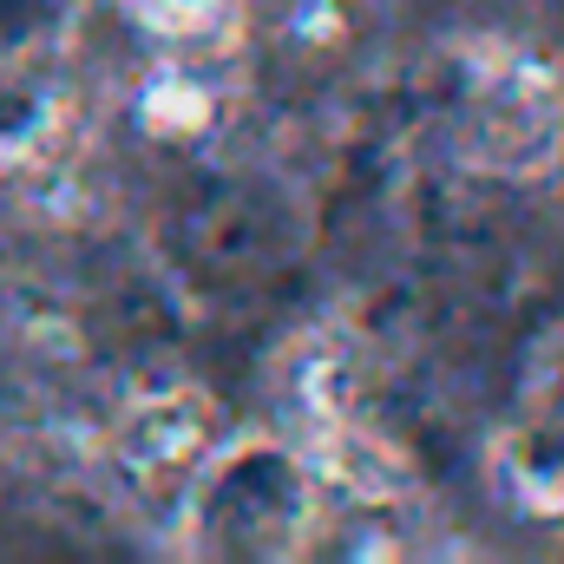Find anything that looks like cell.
<instances>
[{
    "instance_id": "4",
    "label": "cell",
    "mask_w": 564,
    "mask_h": 564,
    "mask_svg": "<svg viewBox=\"0 0 564 564\" xmlns=\"http://www.w3.org/2000/svg\"><path fill=\"white\" fill-rule=\"evenodd\" d=\"M139 119L158 139H191V132H204V126L217 119V93H210L197 73L164 66V73L139 93Z\"/></svg>"
},
{
    "instance_id": "6",
    "label": "cell",
    "mask_w": 564,
    "mask_h": 564,
    "mask_svg": "<svg viewBox=\"0 0 564 564\" xmlns=\"http://www.w3.org/2000/svg\"><path fill=\"white\" fill-rule=\"evenodd\" d=\"M151 26H177V33H197V26H210L230 0H132Z\"/></svg>"
},
{
    "instance_id": "1",
    "label": "cell",
    "mask_w": 564,
    "mask_h": 564,
    "mask_svg": "<svg viewBox=\"0 0 564 564\" xmlns=\"http://www.w3.org/2000/svg\"><path fill=\"white\" fill-rule=\"evenodd\" d=\"M184 506H191V539L210 558H282L315 525L308 466L276 440H243L230 453H210Z\"/></svg>"
},
{
    "instance_id": "5",
    "label": "cell",
    "mask_w": 564,
    "mask_h": 564,
    "mask_svg": "<svg viewBox=\"0 0 564 564\" xmlns=\"http://www.w3.org/2000/svg\"><path fill=\"white\" fill-rule=\"evenodd\" d=\"M512 479L532 506H564V453L545 446V440H519L512 453Z\"/></svg>"
},
{
    "instance_id": "3",
    "label": "cell",
    "mask_w": 564,
    "mask_h": 564,
    "mask_svg": "<svg viewBox=\"0 0 564 564\" xmlns=\"http://www.w3.org/2000/svg\"><path fill=\"white\" fill-rule=\"evenodd\" d=\"M217 414L204 394L177 388V394H144L119 426V459L151 499H184L197 486V473L217 453Z\"/></svg>"
},
{
    "instance_id": "2",
    "label": "cell",
    "mask_w": 564,
    "mask_h": 564,
    "mask_svg": "<svg viewBox=\"0 0 564 564\" xmlns=\"http://www.w3.org/2000/svg\"><path fill=\"white\" fill-rule=\"evenodd\" d=\"M459 139H466V158L479 171H499V177H539V171H552L564 158L558 79L545 66H532V59L479 73V86L466 99V119H459Z\"/></svg>"
}]
</instances>
